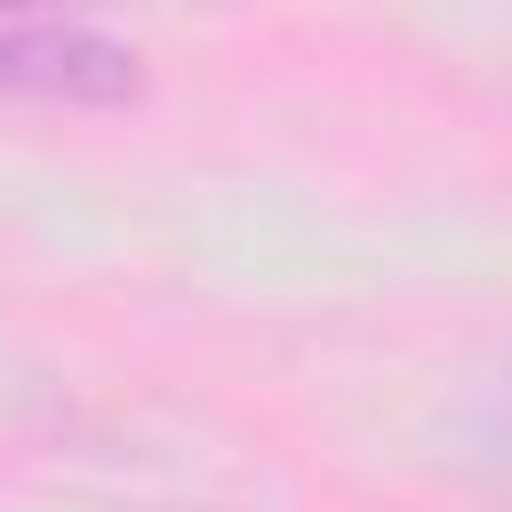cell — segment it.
Here are the masks:
<instances>
[{
    "mask_svg": "<svg viewBox=\"0 0 512 512\" xmlns=\"http://www.w3.org/2000/svg\"><path fill=\"white\" fill-rule=\"evenodd\" d=\"M0 88H32V96H120L136 88V56L96 40V32H72V24H8L0 32Z\"/></svg>",
    "mask_w": 512,
    "mask_h": 512,
    "instance_id": "cell-1",
    "label": "cell"
}]
</instances>
